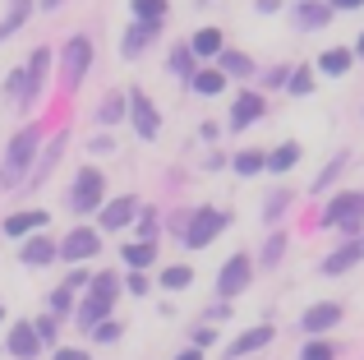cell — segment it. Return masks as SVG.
<instances>
[{"label": "cell", "instance_id": "obj_42", "mask_svg": "<svg viewBox=\"0 0 364 360\" xmlns=\"http://www.w3.org/2000/svg\"><path fill=\"white\" fill-rule=\"evenodd\" d=\"M37 337H42V342H51V337H55V328H60V324H55V319H37Z\"/></svg>", "mask_w": 364, "mask_h": 360}, {"label": "cell", "instance_id": "obj_20", "mask_svg": "<svg viewBox=\"0 0 364 360\" xmlns=\"http://www.w3.org/2000/svg\"><path fill=\"white\" fill-rule=\"evenodd\" d=\"M42 222H46V213H14V217H5V235H23Z\"/></svg>", "mask_w": 364, "mask_h": 360}, {"label": "cell", "instance_id": "obj_25", "mask_svg": "<svg viewBox=\"0 0 364 360\" xmlns=\"http://www.w3.org/2000/svg\"><path fill=\"white\" fill-rule=\"evenodd\" d=\"M222 65H226V74H235V79H249L254 74V60L240 51H222Z\"/></svg>", "mask_w": 364, "mask_h": 360}, {"label": "cell", "instance_id": "obj_12", "mask_svg": "<svg viewBox=\"0 0 364 360\" xmlns=\"http://www.w3.org/2000/svg\"><path fill=\"white\" fill-rule=\"evenodd\" d=\"M332 23V5H323V0H304L300 9H295V28H328Z\"/></svg>", "mask_w": 364, "mask_h": 360}, {"label": "cell", "instance_id": "obj_5", "mask_svg": "<svg viewBox=\"0 0 364 360\" xmlns=\"http://www.w3.org/2000/svg\"><path fill=\"white\" fill-rule=\"evenodd\" d=\"M249 277H254V263H249V254H235V259H226L222 277H217V291L231 300V296H240V291L249 287Z\"/></svg>", "mask_w": 364, "mask_h": 360}, {"label": "cell", "instance_id": "obj_47", "mask_svg": "<svg viewBox=\"0 0 364 360\" xmlns=\"http://www.w3.org/2000/svg\"><path fill=\"white\" fill-rule=\"evenodd\" d=\"M176 360H203V351H198V346H189V351H180Z\"/></svg>", "mask_w": 364, "mask_h": 360}, {"label": "cell", "instance_id": "obj_29", "mask_svg": "<svg viewBox=\"0 0 364 360\" xmlns=\"http://www.w3.org/2000/svg\"><path fill=\"white\" fill-rule=\"evenodd\" d=\"M134 14L148 18V23H157V18L166 14V0H134Z\"/></svg>", "mask_w": 364, "mask_h": 360}, {"label": "cell", "instance_id": "obj_10", "mask_svg": "<svg viewBox=\"0 0 364 360\" xmlns=\"http://www.w3.org/2000/svg\"><path fill=\"white\" fill-rule=\"evenodd\" d=\"M360 259H364V235H360V240H350V245H341L337 254H328V259H323V272H328V277H337V272L355 268Z\"/></svg>", "mask_w": 364, "mask_h": 360}, {"label": "cell", "instance_id": "obj_35", "mask_svg": "<svg viewBox=\"0 0 364 360\" xmlns=\"http://www.w3.org/2000/svg\"><path fill=\"white\" fill-rule=\"evenodd\" d=\"M120 116H124V97H107V102H102V125H116Z\"/></svg>", "mask_w": 364, "mask_h": 360}, {"label": "cell", "instance_id": "obj_26", "mask_svg": "<svg viewBox=\"0 0 364 360\" xmlns=\"http://www.w3.org/2000/svg\"><path fill=\"white\" fill-rule=\"evenodd\" d=\"M295 162H300V148H295V144H282L272 157H267V166H272V171H291Z\"/></svg>", "mask_w": 364, "mask_h": 360}, {"label": "cell", "instance_id": "obj_23", "mask_svg": "<svg viewBox=\"0 0 364 360\" xmlns=\"http://www.w3.org/2000/svg\"><path fill=\"white\" fill-rule=\"evenodd\" d=\"M189 51H194V55H222V33H217V28H203Z\"/></svg>", "mask_w": 364, "mask_h": 360}, {"label": "cell", "instance_id": "obj_32", "mask_svg": "<svg viewBox=\"0 0 364 360\" xmlns=\"http://www.w3.org/2000/svg\"><path fill=\"white\" fill-rule=\"evenodd\" d=\"M263 166H267L263 153H240V157H235V171H240V176H254V171H263Z\"/></svg>", "mask_w": 364, "mask_h": 360}, {"label": "cell", "instance_id": "obj_2", "mask_svg": "<svg viewBox=\"0 0 364 360\" xmlns=\"http://www.w3.org/2000/svg\"><path fill=\"white\" fill-rule=\"evenodd\" d=\"M360 222H364V194H360V189L337 194L328 203V213H323V226H346V231H360Z\"/></svg>", "mask_w": 364, "mask_h": 360}, {"label": "cell", "instance_id": "obj_48", "mask_svg": "<svg viewBox=\"0 0 364 360\" xmlns=\"http://www.w3.org/2000/svg\"><path fill=\"white\" fill-rule=\"evenodd\" d=\"M355 51H360V55H364V33H360V46H355Z\"/></svg>", "mask_w": 364, "mask_h": 360}, {"label": "cell", "instance_id": "obj_3", "mask_svg": "<svg viewBox=\"0 0 364 360\" xmlns=\"http://www.w3.org/2000/svg\"><path fill=\"white\" fill-rule=\"evenodd\" d=\"M222 226H226V213H217V208H198V213L189 217V226H185V240L194 245V250H203L208 240L222 235Z\"/></svg>", "mask_w": 364, "mask_h": 360}, {"label": "cell", "instance_id": "obj_30", "mask_svg": "<svg viewBox=\"0 0 364 360\" xmlns=\"http://www.w3.org/2000/svg\"><path fill=\"white\" fill-rule=\"evenodd\" d=\"M171 74H194V51H189V46H176V51H171Z\"/></svg>", "mask_w": 364, "mask_h": 360}, {"label": "cell", "instance_id": "obj_31", "mask_svg": "<svg viewBox=\"0 0 364 360\" xmlns=\"http://www.w3.org/2000/svg\"><path fill=\"white\" fill-rule=\"evenodd\" d=\"M107 309H111V305H107V300H97V296H92V300H88V305H83V309H79V324H83V328H92V324H97V319H102V314H107Z\"/></svg>", "mask_w": 364, "mask_h": 360}, {"label": "cell", "instance_id": "obj_18", "mask_svg": "<svg viewBox=\"0 0 364 360\" xmlns=\"http://www.w3.org/2000/svg\"><path fill=\"white\" fill-rule=\"evenodd\" d=\"M318 70H323V74H332V79H341V74L350 70V51H346V46H332V51H323Z\"/></svg>", "mask_w": 364, "mask_h": 360}, {"label": "cell", "instance_id": "obj_40", "mask_svg": "<svg viewBox=\"0 0 364 360\" xmlns=\"http://www.w3.org/2000/svg\"><path fill=\"white\" fill-rule=\"evenodd\" d=\"M282 250H286V235H272L267 250H263V263H277V259H282Z\"/></svg>", "mask_w": 364, "mask_h": 360}, {"label": "cell", "instance_id": "obj_6", "mask_svg": "<svg viewBox=\"0 0 364 360\" xmlns=\"http://www.w3.org/2000/svg\"><path fill=\"white\" fill-rule=\"evenodd\" d=\"M97 250H102V235H97V231H88V226L70 231V235H65V245H55V254H60V259H70V263L92 259Z\"/></svg>", "mask_w": 364, "mask_h": 360}, {"label": "cell", "instance_id": "obj_21", "mask_svg": "<svg viewBox=\"0 0 364 360\" xmlns=\"http://www.w3.org/2000/svg\"><path fill=\"white\" fill-rule=\"evenodd\" d=\"M28 9H33V0H14V9H9V18H5V23H0V42H5V37H14L18 28H23Z\"/></svg>", "mask_w": 364, "mask_h": 360}, {"label": "cell", "instance_id": "obj_1", "mask_svg": "<svg viewBox=\"0 0 364 360\" xmlns=\"http://www.w3.org/2000/svg\"><path fill=\"white\" fill-rule=\"evenodd\" d=\"M37 129H18L14 139H9V153H5V166H0V185H18V180L28 176V166H33V157H37Z\"/></svg>", "mask_w": 364, "mask_h": 360}, {"label": "cell", "instance_id": "obj_8", "mask_svg": "<svg viewBox=\"0 0 364 360\" xmlns=\"http://www.w3.org/2000/svg\"><path fill=\"white\" fill-rule=\"evenodd\" d=\"M134 125H139V139H157V129H161V116H157V107H152V97H143V92H134Z\"/></svg>", "mask_w": 364, "mask_h": 360}, {"label": "cell", "instance_id": "obj_41", "mask_svg": "<svg viewBox=\"0 0 364 360\" xmlns=\"http://www.w3.org/2000/svg\"><path fill=\"white\" fill-rule=\"evenodd\" d=\"M70 305H74V300H70V287L51 296V309H55V314H70Z\"/></svg>", "mask_w": 364, "mask_h": 360}, {"label": "cell", "instance_id": "obj_46", "mask_svg": "<svg viewBox=\"0 0 364 360\" xmlns=\"http://www.w3.org/2000/svg\"><path fill=\"white\" fill-rule=\"evenodd\" d=\"M364 0H332V9H360Z\"/></svg>", "mask_w": 364, "mask_h": 360}, {"label": "cell", "instance_id": "obj_34", "mask_svg": "<svg viewBox=\"0 0 364 360\" xmlns=\"http://www.w3.org/2000/svg\"><path fill=\"white\" fill-rule=\"evenodd\" d=\"M286 88H291V92H295V97H304V92H309V88H314V74H309V70H295V74H291V79H286Z\"/></svg>", "mask_w": 364, "mask_h": 360}, {"label": "cell", "instance_id": "obj_19", "mask_svg": "<svg viewBox=\"0 0 364 360\" xmlns=\"http://www.w3.org/2000/svg\"><path fill=\"white\" fill-rule=\"evenodd\" d=\"M194 88L203 92V97H217V92L226 88V74H222V70H198V74H194Z\"/></svg>", "mask_w": 364, "mask_h": 360}, {"label": "cell", "instance_id": "obj_16", "mask_svg": "<svg viewBox=\"0 0 364 360\" xmlns=\"http://www.w3.org/2000/svg\"><path fill=\"white\" fill-rule=\"evenodd\" d=\"M134 208H139V198H129V194H124V198H111V203L102 208V226H107V231H116V226H124L134 217Z\"/></svg>", "mask_w": 364, "mask_h": 360}, {"label": "cell", "instance_id": "obj_17", "mask_svg": "<svg viewBox=\"0 0 364 360\" xmlns=\"http://www.w3.org/2000/svg\"><path fill=\"white\" fill-rule=\"evenodd\" d=\"M55 259V245L46 240V235H33V240L23 245V263H33V268H42V263Z\"/></svg>", "mask_w": 364, "mask_h": 360}, {"label": "cell", "instance_id": "obj_38", "mask_svg": "<svg viewBox=\"0 0 364 360\" xmlns=\"http://www.w3.org/2000/svg\"><path fill=\"white\" fill-rule=\"evenodd\" d=\"M300 360H337V351H332L328 342H309V346H304V356H300Z\"/></svg>", "mask_w": 364, "mask_h": 360}, {"label": "cell", "instance_id": "obj_33", "mask_svg": "<svg viewBox=\"0 0 364 360\" xmlns=\"http://www.w3.org/2000/svg\"><path fill=\"white\" fill-rule=\"evenodd\" d=\"M9 97H14V102H23V97H33V88H28V70H18V74H9Z\"/></svg>", "mask_w": 364, "mask_h": 360}, {"label": "cell", "instance_id": "obj_11", "mask_svg": "<svg viewBox=\"0 0 364 360\" xmlns=\"http://www.w3.org/2000/svg\"><path fill=\"white\" fill-rule=\"evenodd\" d=\"M332 324H341V305H337V300H323V305H314L309 309V314H304V333H328V328Z\"/></svg>", "mask_w": 364, "mask_h": 360}, {"label": "cell", "instance_id": "obj_49", "mask_svg": "<svg viewBox=\"0 0 364 360\" xmlns=\"http://www.w3.org/2000/svg\"><path fill=\"white\" fill-rule=\"evenodd\" d=\"M0 319H5V309H0Z\"/></svg>", "mask_w": 364, "mask_h": 360}, {"label": "cell", "instance_id": "obj_7", "mask_svg": "<svg viewBox=\"0 0 364 360\" xmlns=\"http://www.w3.org/2000/svg\"><path fill=\"white\" fill-rule=\"evenodd\" d=\"M92 65V42L88 37H74V42H65V83H83V74H88Z\"/></svg>", "mask_w": 364, "mask_h": 360}, {"label": "cell", "instance_id": "obj_22", "mask_svg": "<svg viewBox=\"0 0 364 360\" xmlns=\"http://www.w3.org/2000/svg\"><path fill=\"white\" fill-rule=\"evenodd\" d=\"M189 282H194V268H185V263H171V268L161 272V287L166 291H185Z\"/></svg>", "mask_w": 364, "mask_h": 360}, {"label": "cell", "instance_id": "obj_39", "mask_svg": "<svg viewBox=\"0 0 364 360\" xmlns=\"http://www.w3.org/2000/svg\"><path fill=\"white\" fill-rule=\"evenodd\" d=\"M92 337H97V342H116L120 324H111V319H107V324H92Z\"/></svg>", "mask_w": 364, "mask_h": 360}, {"label": "cell", "instance_id": "obj_43", "mask_svg": "<svg viewBox=\"0 0 364 360\" xmlns=\"http://www.w3.org/2000/svg\"><path fill=\"white\" fill-rule=\"evenodd\" d=\"M124 287H129V291H134V296H148V287H152V282H148V277H143V272H134V277H129V282H124Z\"/></svg>", "mask_w": 364, "mask_h": 360}, {"label": "cell", "instance_id": "obj_44", "mask_svg": "<svg viewBox=\"0 0 364 360\" xmlns=\"http://www.w3.org/2000/svg\"><path fill=\"white\" fill-rule=\"evenodd\" d=\"M55 360H88V351H79V346H60Z\"/></svg>", "mask_w": 364, "mask_h": 360}, {"label": "cell", "instance_id": "obj_36", "mask_svg": "<svg viewBox=\"0 0 364 360\" xmlns=\"http://www.w3.org/2000/svg\"><path fill=\"white\" fill-rule=\"evenodd\" d=\"M286 203H291V194H286V189H272V194H267V203H263V208H267L263 217H282Z\"/></svg>", "mask_w": 364, "mask_h": 360}, {"label": "cell", "instance_id": "obj_45", "mask_svg": "<svg viewBox=\"0 0 364 360\" xmlns=\"http://www.w3.org/2000/svg\"><path fill=\"white\" fill-rule=\"evenodd\" d=\"M213 337H217L213 328H194V346H213Z\"/></svg>", "mask_w": 364, "mask_h": 360}, {"label": "cell", "instance_id": "obj_15", "mask_svg": "<svg viewBox=\"0 0 364 360\" xmlns=\"http://www.w3.org/2000/svg\"><path fill=\"white\" fill-rule=\"evenodd\" d=\"M152 37H157V23H148V18H139V23L129 28V33H124V42H120V51H124V60H134V55L143 51V46L152 42Z\"/></svg>", "mask_w": 364, "mask_h": 360}, {"label": "cell", "instance_id": "obj_4", "mask_svg": "<svg viewBox=\"0 0 364 360\" xmlns=\"http://www.w3.org/2000/svg\"><path fill=\"white\" fill-rule=\"evenodd\" d=\"M102 185H107V176L102 171H79V180H74V194H70V208L74 213H92V208H102Z\"/></svg>", "mask_w": 364, "mask_h": 360}, {"label": "cell", "instance_id": "obj_14", "mask_svg": "<svg viewBox=\"0 0 364 360\" xmlns=\"http://www.w3.org/2000/svg\"><path fill=\"white\" fill-rule=\"evenodd\" d=\"M267 342H272V328H267V324H258V328H249V333H240V337H235V342H231V351H226V356H231V360H240V356L258 351V346H267Z\"/></svg>", "mask_w": 364, "mask_h": 360}, {"label": "cell", "instance_id": "obj_13", "mask_svg": "<svg viewBox=\"0 0 364 360\" xmlns=\"http://www.w3.org/2000/svg\"><path fill=\"white\" fill-rule=\"evenodd\" d=\"M258 116H263V97H258V92H240V97H235V111H231V125L249 129Z\"/></svg>", "mask_w": 364, "mask_h": 360}, {"label": "cell", "instance_id": "obj_9", "mask_svg": "<svg viewBox=\"0 0 364 360\" xmlns=\"http://www.w3.org/2000/svg\"><path fill=\"white\" fill-rule=\"evenodd\" d=\"M37 351H42L37 328H28V324H14V328H9V356H14V360H33Z\"/></svg>", "mask_w": 364, "mask_h": 360}, {"label": "cell", "instance_id": "obj_24", "mask_svg": "<svg viewBox=\"0 0 364 360\" xmlns=\"http://www.w3.org/2000/svg\"><path fill=\"white\" fill-rule=\"evenodd\" d=\"M152 254H157V250H152L148 240H139V245H124V263H129L134 272H143V268H148V263H152Z\"/></svg>", "mask_w": 364, "mask_h": 360}, {"label": "cell", "instance_id": "obj_27", "mask_svg": "<svg viewBox=\"0 0 364 360\" xmlns=\"http://www.w3.org/2000/svg\"><path fill=\"white\" fill-rule=\"evenodd\" d=\"M116 272H102V277H92V296L97 300H107V305H116Z\"/></svg>", "mask_w": 364, "mask_h": 360}, {"label": "cell", "instance_id": "obj_37", "mask_svg": "<svg viewBox=\"0 0 364 360\" xmlns=\"http://www.w3.org/2000/svg\"><path fill=\"white\" fill-rule=\"evenodd\" d=\"M341 166H346V157H337V162H332V166H328V171H323L318 180H314V194H323V189H328V185H332V180H337V176H341Z\"/></svg>", "mask_w": 364, "mask_h": 360}, {"label": "cell", "instance_id": "obj_28", "mask_svg": "<svg viewBox=\"0 0 364 360\" xmlns=\"http://www.w3.org/2000/svg\"><path fill=\"white\" fill-rule=\"evenodd\" d=\"M46 65H51V51H33V70H28V88H42V79H46Z\"/></svg>", "mask_w": 364, "mask_h": 360}]
</instances>
